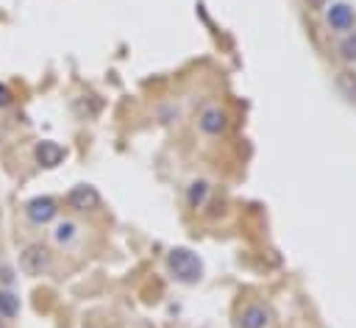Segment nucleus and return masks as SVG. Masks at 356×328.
Returning a JSON list of instances; mask_svg holds the SVG:
<instances>
[{
  "mask_svg": "<svg viewBox=\"0 0 356 328\" xmlns=\"http://www.w3.org/2000/svg\"><path fill=\"white\" fill-rule=\"evenodd\" d=\"M198 125H200L203 134L220 137L223 131L229 128V114H226L220 106H209V109H203V114L198 117Z\"/></svg>",
  "mask_w": 356,
  "mask_h": 328,
  "instance_id": "7ed1b4c3",
  "label": "nucleus"
},
{
  "mask_svg": "<svg viewBox=\"0 0 356 328\" xmlns=\"http://www.w3.org/2000/svg\"><path fill=\"white\" fill-rule=\"evenodd\" d=\"M203 198H206V184H203V181H195L192 189H189V204H192V206H200Z\"/></svg>",
  "mask_w": 356,
  "mask_h": 328,
  "instance_id": "9b49d317",
  "label": "nucleus"
},
{
  "mask_svg": "<svg viewBox=\"0 0 356 328\" xmlns=\"http://www.w3.org/2000/svg\"><path fill=\"white\" fill-rule=\"evenodd\" d=\"M270 325V311L259 303H251L240 314V328H267Z\"/></svg>",
  "mask_w": 356,
  "mask_h": 328,
  "instance_id": "423d86ee",
  "label": "nucleus"
},
{
  "mask_svg": "<svg viewBox=\"0 0 356 328\" xmlns=\"http://www.w3.org/2000/svg\"><path fill=\"white\" fill-rule=\"evenodd\" d=\"M36 159L42 167H56L61 159H64V148L56 145V142H39L36 148Z\"/></svg>",
  "mask_w": 356,
  "mask_h": 328,
  "instance_id": "6e6552de",
  "label": "nucleus"
},
{
  "mask_svg": "<svg viewBox=\"0 0 356 328\" xmlns=\"http://www.w3.org/2000/svg\"><path fill=\"white\" fill-rule=\"evenodd\" d=\"M70 209H76V212H87V209H95L101 204V195L95 192V186H76L73 192H70V198H67Z\"/></svg>",
  "mask_w": 356,
  "mask_h": 328,
  "instance_id": "39448f33",
  "label": "nucleus"
},
{
  "mask_svg": "<svg viewBox=\"0 0 356 328\" xmlns=\"http://www.w3.org/2000/svg\"><path fill=\"white\" fill-rule=\"evenodd\" d=\"M50 261H53V256H50V250L45 248V245H28L23 253H20V267H23V273L25 276H45L48 270H50Z\"/></svg>",
  "mask_w": 356,
  "mask_h": 328,
  "instance_id": "f03ea898",
  "label": "nucleus"
},
{
  "mask_svg": "<svg viewBox=\"0 0 356 328\" xmlns=\"http://www.w3.org/2000/svg\"><path fill=\"white\" fill-rule=\"evenodd\" d=\"M12 103V95L6 92V87H0V106H9Z\"/></svg>",
  "mask_w": 356,
  "mask_h": 328,
  "instance_id": "ddd939ff",
  "label": "nucleus"
},
{
  "mask_svg": "<svg viewBox=\"0 0 356 328\" xmlns=\"http://www.w3.org/2000/svg\"><path fill=\"white\" fill-rule=\"evenodd\" d=\"M167 267H170V273H173L178 281H184V284H195V281H200V276H203L200 259H198L189 248H173V250L167 253Z\"/></svg>",
  "mask_w": 356,
  "mask_h": 328,
  "instance_id": "f257e3e1",
  "label": "nucleus"
},
{
  "mask_svg": "<svg viewBox=\"0 0 356 328\" xmlns=\"http://www.w3.org/2000/svg\"><path fill=\"white\" fill-rule=\"evenodd\" d=\"M17 311H20L17 298H14L12 292H0V317L12 320V317H17Z\"/></svg>",
  "mask_w": 356,
  "mask_h": 328,
  "instance_id": "1a4fd4ad",
  "label": "nucleus"
},
{
  "mask_svg": "<svg viewBox=\"0 0 356 328\" xmlns=\"http://www.w3.org/2000/svg\"><path fill=\"white\" fill-rule=\"evenodd\" d=\"M342 56H345V58H356V39H348V42L342 45Z\"/></svg>",
  "mask_w": 356,
  "mask_h": 328,
  "instance_id": "f8f14e48",
  "label": "nucleus"
},
{
  "mask_svg": "<svg viewBox=\"0 0 356 328\" xmlns=\"http://www.w3.org/2000/svg\"><path fill=\"white\" fill-rule=\"evenodd\" d=\"M309 3H312V6H317V9H320V6H323V3H326V0H309Z\"/></svg>",
  "mask_w": 356,
  "mask_h": 328,
  "instance_id": "4468645a",
  "label": "nucleus"
},
{
  "mask_svg": "<svg viewBox=\"0 0 356 328\" xmlns=\"http://www.w3.org/2000/svg\"><path fill=\"white\" fill-rule=\"evenodd\" d=\"M326 17H328V25L334 31H350L353 28V9L348 3H334Z\"/></svg>",
  "mask_w": 356,
  "mask_h": 328,
  "instance_id": "0eeeda50",
  "label": "nucleus"
},
{
  "mask_svg": "<svg viewBox=\"0 0 356 328\" xmlns=\"http://www.w3.org/2000/svg\"><path fill=\"white\" fill-rule=\"evenodd\" d=\"M76 231H78V226H76V223L64 220V223H59V226H56V231H53V239H56L59 245H67L70 239L76 237Z\"/></svg>",
  "mask_w": 356,
  "mask_h": 328,
  "instance_id": "9d476101",
  "label": "nucleus"
},
{
  "mask_svg": "<svg viewBox=\"0 0 356 328\" xmlns=\"http://www.w3.org/2000/svg\"><path fill=\"white\" fill-rule=\"evenodd\" d=\"M56 212H59V206H56L53 198H34V201L25 204V217H28L31 223H36V226L50 223V220L56 217Z\"/></svg>",
  "mask_w": 356,
  "mask_h": 328,
  "instance_id": "20e7f679",
  "label": "nucleus"
},
{
  "mask_svg": "<svg viewBox=\"0 0 356 328\" xmlns=\"http://www.w3.org/2000/svg\"><path fill=\"white\" fill-rule=\"evenodd\" d=\"M0 328H3V317H0Z\"/></svg>",
  "mask_w": 356,
  "mask_h": 328,
  "instance_id": "2eb2a0df",
  "label": "nucleus"
}]
</instances>
